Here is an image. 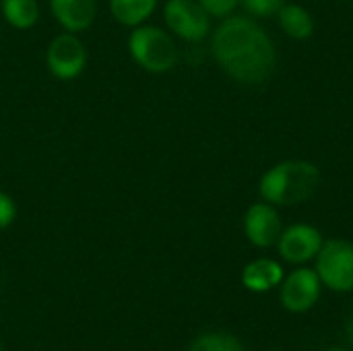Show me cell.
<instances>
[{
	"mask_svg": "<svg viewBox=\"0 0 353 351\" xmlns=\"http://www.w3.org/2000/svg\"><path fill=\"white\" fill-rule=\"evenodd\" d=\"M211 52L223 72L244 85H261L277 68L273 39L250 17L230 14L221 19L211 35Z\"/></svg>",
	"mask_w": 353,
	"mask_h": 351,
	"instance_id": "obj_1",
	"label": "cell"
},
{
	"mask_svg": "<svg viewBox=\"0 0 353 351\" xmlns=\"http://www.w3.org/2000/svg\"><path fill=\"white\" fill-rule=\"evenodd\" d=\"M323 180L321 170L306 159H285L269 168L261 182L259 192L263 201L275 207H294L310 201Z\"/></svg>",
	"mask_w": 353,
	"mask_h": 351,
	"instance_id": "obj_2",
	"label": "cell"
},
{
	"mask_svg": "<svg viewBox=\"0 0 353 351\" xmlns=\"http://www.w3.org/2000/svg\"><path fill=\"white\" fill-rule=\"evenodd\" d=\"M130 58L151 74H165L176 68L180 60V50L176 39L168 29L157 25H139L132 27L126 41Z\"/></svg>",
	"mask_w": 353,
	"mask_h": 351,
	"instance_id": "obj_3",
	"label": "cell"
},
{
	"mask_svg": "<svg viewBox=\"0 0 353 351\" xmlns=\"http://www.w3.org/2000/svg\"><path fill=\"white\" fill-rule=\"evenodd\" d=\"M316 275L321 283L333 292H353V244L347 240L331 238L323 242L316 254Z\"/></svg>",
	"mask_w": 353,
	"mask_h": 351,
	"instance_id": "obj_4",
	"label": "cell"
},
{
	"mask_svg": "<svg viewBox=\"0 0 353 351\" xmlns=\"http://www.w3.org/2000/svg\"><path fill=\"white\" fill-rule=\"evenodd\" d=\"M87 46L79 33L62 31L46 48V68L58 81H74L87 66Z\"/></svg>",
	"mask_w": 353,
	"mask_h": 351,
	"instance_id": "obj_5",
	"label": "cell"
},
{
	"mask_svg": "<svg viewBox=\"0 0 353 351\" xmlns=\"http://www.w3.org/2000/svg\"><path fill=\"white\" fill-rule=\"evenodd\" d=\"M163 19L168 31L188 43H199L211 33V17L199 0H165Z\"/></svg>",
	"mask_w": 353,
	"mask_h": 351,
	"instance_id": "obj_6",
	"label": "cell"
},
{
	"mask_svg": "<svg viewBox=\"0 0 353 351\" xmlns=\"http://www.w3.org/2000/svg\"><path fill=\"white\" fill-rule=\"evenodd\" d=\"M321 290H323V283H321L316 271L308 269V267H300V269L292 271L288 277H283L279 300L288 312L304 314L314 308V304L321 298Z\"/></svg>",
	"mask_w": 353,
	"mask_h": 351,
	"instance_id": "obj_7",
	"label": "cell"
},
{
	"mask_svg": "<svg viewBox=\"0 0 353 351\" xmlns=\"http://www.w3.org/2000/svg\"><path fill=\"white\" fill-rule=\"evenodd\" d=\"M323 234L319 228L310 223H294L285 228L277 240L279 257L290 265H306L314 261L319 250L323 248Z\"/></svg>",
	"mask_w": 353,
	"mask_h": 351,
	"instance_id": "obj_8",
	"label": "cell"
},
{
	"mask_svg": "<svg viewBox=\"0 0 353 351\" xmlns=\"http://www.w3.org/2000/svg\"><path fill=\"white\" fill-rule=\"evenodd\" d=\"M281 232H283V223H281V215L275 205L261 201L246 209L244 234L252 246H256V248L277 246Z\"/></svg>",
	"mask_w": 353,
	"mask_h": 351,
	"instance_id": "obj_9",
	"label": "cell"
},
{
	"mask_svg": "<svg viewBox=\"0 0 353 351\" xmlns=\"http://www.w3.org/2000/svg\"><path fill=\"white\" fill-rule=\"evenodd\" d=\"M50 12L62 31L83 33L97 17V0H48Z\"/></svg>",
	"mask_w": 353,
	"mask_h": 351,
	"instance_id": "obj_10",
	"label": "cell"
},
{
	"mask_svg": "<svg viewBox=\"0 0 353 351\" xmlns=\"http://www.w3.org/2000/svg\"><path fill=\"white\" fill-rule=\"evenodd\" d=\"M285 273L283 267L273 259H256L248 263L242 271V285L254 294L271 292L273 288L281 285Z\"/></svg>",
	"mask_w": 353,
	"mask_h": 351,
	"instance_id": "obj_11",
	"label": "cell"
},
{
	"mask_svg": "<svg viewBox=\"0 0 353 351\" xmlns=\"http://www.w3.org/2000/svg\"><path fill=\"white\" fill-rule=\"evenodd\" d=\"M277 17H279V27L288 37L298 39V41H304V39L312 37V33H314V17L304 6L294 4V2H285L281 6V10L277 12Z\"/></svg>",
	"mask_w": 353,
	"mask_h": 351,
	"instance_id": "obj_12",
	"label": "cell"
},
{
	"mask_svg": "<svg viewBox=\"0 0 353 351\" xmlns=\"http://www.w3.org/2000/svg\"><path fill=\"white\" fill-rule=\"evenodd\" d=\"M159 0H108L110 14L124 27H139L155 12Z\"/></svg>",
	"mask_w": 353,
	"mask_h": 351,
	"instance_id": "obj_13",
	"label": "cell"
},
{
	"mask_svg": "<svg viewBox=\"0 0 353 351\" xmlns=\"http://www.w3.org/2000/svg\"><path fill=\"white\" fill-rule=\"evenodd\" d=\"M0 10L4 21L17 31H27L39 21L37 0H0Z\"/></svg>",
	"mask_w": 353,
	"mask_h": 351,
	"instance_id": "obj_14",
	"label": "cell"
},
{
	"mask_svg": "<svg viewBox=\"0 0 353 351\" xmlns=\"http://www.w3.org/2000/svg\"><path fill=\"white\" fill-rule=\"evenodd\" d=\"M188 351H246L242 341L230 333H203L199 335Z\"/></svg>",
	"mask_w": 353,
	"mask_h": 351,
	"instance_id": "obj_15",
	"label": "cell"
},
{
	"mask_svg": "<svg viewBox=\"0 0 353 351\" xmlns=\"http://www.w3.org/2000/svg\"><path fill=\"white\" fill-rule=\"evenodd\" d=\"M240 4L244 6V10L250 17L265 19V17L277 14L281 10V6L285 4V0H240Z\"/></svg>",
	"mask_w": 353,
	"mask_h": 351,
	"instance_id": "obj_16",
	"label": "cell"
},
{
	"mask_svg": "<svg viewBox=\"0 0 353 351\" xmlns=\"http://www.w3.org/2000/svg\"><path fill=\"white\" fill-rule=\"evenodd\" d=\"M199 4L207 10L209 17L225 19V17H230L238 8L240 0H199Z\"/></svg>",
	"mask_w": 353,
	"mask_h": 351,
	"instance_id": "obj_17",
	"label": "cell"
},
{
	"mask_svg": "<svg viewBox=\"0 0 353 351\" xmlns=\"http://www.w3.org/2000/svg\"><path fill=\"white\" fill-rule=\"evenodd\" d=\"M14 219H17V203L8 192L0 190V232L8 230L14 223Z\"/></svg>",
	"mask_w": 353,
	"mask_h": 351,
	"instance_id": "obj_18",
	"label": "cell"
},
{
	"mask_svg": "<svg viewBox=\"0 0 353 351\" xmlns=\"http://www.w3.org/2000/svg\"><path fill=\"white\" fill-rule=\"evenodd\" d=\"M345 335H347V339L353 343V306L352 310L347 312V319H345Z\"/></svg>",
	"mask_w": 353,
	"mask_h": 351,
	"instance_id": "obj_19",
	"label": "cell"
},
{
	"mask_svg": "<svg viewBox=\"0 0 353 351\" xmlns=\"http://www.w3.org/2000/svg\"><path fill=\"white\" fill-rule=\"evenodd\" d=\"M327 351H347L345 348H331V350H327Z\"/></svg>",
	"mask_w": 353,
	"mask_h": 351,
	"instance_id": "obj_20",
	"label": "cell"
},
{
	"mask_svg": "<svg viewBox=\"0 0 353 351\" xmlns=\"http://www.w3.org/2000/svg\"><path fill=\"white\" fill-rule=\"evenodd\" d=\"M0 351H2V345H0Z\"/></svg>",
	"mask_w": 353,
	"mask_h": 351,
	"instance_id": "obj_21",
	"label": "cell"
}]
</instances>
